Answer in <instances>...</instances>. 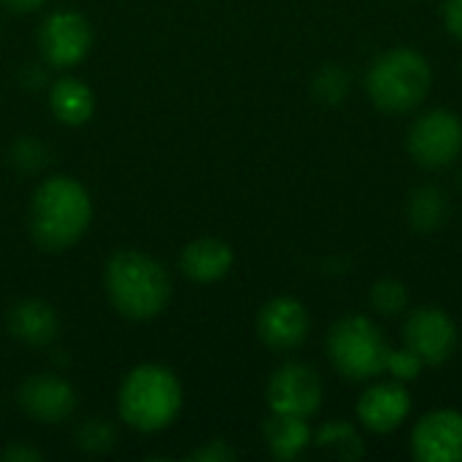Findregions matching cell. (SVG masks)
<instances>
[{"label":"cell","instance_id":"1","mask_svg":"<svg viewBox=\"0 0 462 462\" xmlns=\"http://www.w3.org/2000/svg\"><path fill=\"white\" fill-rule=\"evenodd\" d=\"M89 219L92 200L76 179L54 176L38 187L30 208V230L41 249L62 252L73 246L87 233Z\"/></svg>","mask_w":462,"mask_h":462},{"label":"cell","instance_id":"2","mask_svg":"<svg viewBox=\"0 0 462 462\" xmlns=\"http://www.w3.org/2000/svg\"><path fill=\"white\" fill-rule=\"evenodd\" d=\"M106 292L114 309L130 319H152L171 300L165 268L141 252H116L106 265Z\"/></svg>","mask_w":462,"mask_h":462},{"label":"cell","instance_id":"3","mask_svg":"<svg viewBox=\"0 0 462 462\" xmlns=\"http://www.w3.org/2000/svg\"><path fill=\"white\" fill-rule=\"evenodd\" d=\"M181 384L162 365L135 368L119 390V414L141 433L168 428L181 409Z\"/></svg>","mask_w":462,"mask_h":462},{"label":"cell","instance_id":"4","mask_svg":"<svg viewBox=\"0 0 462 462\" xmlns=\"http://www.w3.org/2000/svg\"><path fill=\"white\" fill-rule=\"evenodd\" d=\"M433 73L428 60L414 49H390L368 70L371 100L390 114L417 108L430 89Z\"/></svg>","mask_w":462,"mask_h":462},{"label":"cell","instance_id":"5","mask_svg":"<svg viewBox=\"0 0 462 462\" xmlns=\"http://www.w3.org/2000/svg\"><path fill=\"white\" fill-rule=\"evenodd\" d=\"M336 371L352 382H365L387 371L393 346L365 317H346L330 330L328 341Z\"/></svg>","mask_w":462,"mask_h":462},{"label":"cell","instance_id":"6","mask_svg":"<svg viewBox=\"0 0 462 462\" xmlns=\"http://www.w3.org/2000/svg\"><path fill=\"white\" fill-rule=\"evenodd\" d=\"M462 149V122L455 111L436 108L420 116L409 133V152L425 168L449 165Z\"/></svg>","mask_w":462,"mask_h":462},{"label":"cell","instance_id":"7","mask_svg":"<svg viewBox=\"0 0 462 462\" xmlns=\"http://www.w3.org/2000/svg\"><path fill=\"white\" fill-rule=\"evenodd\" d=\"M268 403L273 414L309 420L322 406V382L317 371L300 363L279 368L268 384Z\"/></svg>","mask_w":462,"mask_h":462},{"label":"cell","instance_id":"8","mask_svg":"<svg viewBox=\"0 0 462 462\" xmlns=\"http://www.w3.org/2000/svg\"><path fill=\"white\" fill-rule=\"evenodd\" d=\"M406 346L425 365H441L452 357L457 346V328L436 306L417 309L406 322Z\"/></svg>","mask_w":462,"mask_h":462},{"label":"cell","instance_id":"9","mask_svg":"<svg viewBox=\"0 0 462 462\" xmlns=\"http://www.w3.org/2000/svg\"><path fill=\"white\" fill-rule=\"evenodd\" d=\"M41 51L57 68L81 62L92 46V27L76 11H57L41 27Z\"/></svg>","mask_w":462,"mask_h":462},{"label":"cell","instance_id":"10","mask_svg":"<svg viewBox=\"0 0 462 462\" xmlns=\"http://www.w3.org/2000/svg\"><path fill=\"white\" fill-rule=\"evenodd\" d=\"M420 462H462V414L452 409L422 417L411 436Z\"/></svg>","mask_w":462,"mask_h":462},{"label":"cell","instance_id":"11","mask_svg":"<svg viewBox=\"0 0 462 462\" xmlns=\"http://www.w3.org/2000/svg\"><path fill=\"white\" fill-rule=\"evenodd\" d=\"M309 328H311L309 311L295 298H273L263 306L257 317L260 338L279 352L300 346L309 336Z\"/></svg>","mask_w":462,"mask_h":462},{"label":"cell","instance_id":"12","mask_svg":"<svg viewBox=\"0 0 462 462\" xmlns=\"http://www.w3.org/2000/svg\"><path fill=\"white\" fill-rule=\"evenodd\" d=\"M22 409L43 425H57L68 420L76 409V393L65 379L57 376H30L19 390Z\"/></svg>","mask_w":462,"mask_h":462},{"label":"cell","instance_id":"13","mask_svg":"<svg viewBox=\"0 0 462 462\" xmlns=\"http://www.w3.org/2000/svg\"><path fill=\"white\" fill-rule=\"evenodd\" d=\"M411 411V398L401 382L374 384L357 403V417L371 433H393Z\"/></svg>","mask_w":462,"mask_h":462},{"label":"cell","instance_id":"14","mask_svg":"<svg viewBox=\"0 0 462 462\" xmlns=\"http://www.w3.org/2000/svg\"><path fill=\"white\" fill-rule=\"evenodd\" d=\"M233 268V249L219 238H198L181 254V271L200 284L219 282Z\"/></svg>","mask_w":462,"mask_h":462},{"label":"cell","instance_id":"15","mask_svg":"<svg viewBox=\"0 0 462 462\" xmlns=\"http://www.w3.org/2000/svg\"><path fill=\"white\" fill-rule=\"evenodd\" d=\"M8 328L14 338L30 344V346H46L57 336V314L43 300H22L8 314Z\"/></svg>","mask_w":462,"mask_h":462},{"label":"cell","instance_id":"16","mask_svg":"<svg viewBox=\"0 0 462 462\" xmlns=\"http://www.w3.org/2000/svg\"><path fill=\"white\" fill-rule=\"evenodd\" d=\"M265 441L276 460H295L311 444V428L303 417L273 414L265 422Z\"/></svg>","mask_w":462,"mask_h":462},{"label":"cell","instance_id":"17","mask_svg":"<svg viewBox=\"0 0 462 462\" xmlns=\"http://www.w3.org/2000/svg\"><path fill=\"white\" fill-rule=\"evenodd\" d=\"M51 111L60 122L65 125H84L92 111H95V97H92V89L79 81V79H60L54 87H51Z\"/></svg>","mask_w":462,"mask_h":462},{"label":"cell","instance_id":"18","mask_svg":"<svg viewBox=\"0 0 462 462\" xmlns=\"http://www.w3.org/2000/svg\"><path fill=\"white\" fill-rule=\"evenodd\" d=\"M317 447L338 460H360L365 455L363 439L349 422H330L317 433Z\"/></svg>","mask_w":462,"mask_h":462},{"label":"cell","instance_id":"19","mask_svg":"<svg viewBox=\"0 0 462 462\" xmlns=\"http://www.w3.org/2000/svg\"><path fill=\"white\" fill-rule=\"evenodd\" d=\"M447 214V203L439 189H420L411 200V222L417 230H436Z\"/></svg>","mask_w":462,"mask_h":462},{"label":"cell","instance_id":"20","mask_svg":"<svg viewBox=\"0 0 462 462\" xmlns=\"http://www.w3.org/2000/svg\"><path fill=\"white\" fill-rule=\"evenodd\" d=\"M371 303L376 311L393 317V314H401L406 309V287L395 279H384L379 284H374L371 290Z\"/></svg>","mask_w":462,"mask_h":462},{"label":"cell","instance_id":"21","mask_svg":"<svg viewBox=\"0 0 462 462\" xmlns=\"http://www.w3.org/2000/svg\"><path fill=\"white\" fill-rule=\"evenodd\" d=\"M346 89H349V76H346L344 68H325V70L317 76V81H314L317 97H319V100H328V103L344 100Z\"/></svg>","mask_w":462,"mask_h":462},{"label":"cell","instance_id":"22","mask_svg":"<svg viewBox=\"0 0 462 462\" xmlns=\"http://www.w3.org/2000/svg\"><path fill=\"white\" fill-rule=\"evenodd\" d=\"M422 365H425V363L406 346L403 352H395V349H393L387 371H390L398 382H411V379H417V374L422 371Z\"/></svg>","mask_w":462,"mask_h":462},{"label":"cell","instance_id":"23","mask_svg":"<svg viewBox=\"0 0 462 462\" xmlns=\"http://www.w3.org/2000/svg\"><path fill=\"white\" fill-rule=\"evenodd\" d=\"M111 439H114V433H111V428L103 425V422H89V425H84L81 433H79L81 447L89 449V452H103V449H108V447H111Z\"/></svg>","mask_w":462,"mask_h":462},{"label":"cell","instance_id":"24","mask_svg":"<svg viewBox=\"0 0 462 462\" xmlns=\"http://www.w3.org/2000/svg\"><path fill=\"white\" fill-rule=\"evenodd\" d=\"M236 457V452L225 444V441H211L208 447H203V449H198V452H192L189 455V460H206V462H225V460H233Z\"/></svg>","mask_w":462,"mask_h":462},{"label":"cell","instance_id":"25","mask_svg":"<svg viewBox=\"0 0 462 462\" xmlns=\"http://www.w3.org/2000/svg\"><path fill=\"white\" fill-rule=\"evenodd\" d=\"M444 22L449 32L462 41V0H447L444 3Z\"/></svg>","mask_w":462,"mask_h":462},{"label":"cell","instance_id":"26","mask_svg":"<svg viewBox=\"0 0 462 462\" xmlns=\"http://www.w3.org/2000/svg\"><path fill=\"white\" fill-rule=\"evenodd\" d=\"M3 460L38 462L41 460V452H35V449H27V447H8V449L3 452Z\"/></svg>","mask_w":462,"mask_h":462},{"label":"cell","instance_id":"27","mask_svg":"<svg viewBox=\"0 0 462 462\" xmlns=\"http://www.w3.org/2000/svg\"><path fill=\"white\" fill-rule=\"evenodd\" d=\"M8 8H14V11H35V8H41L46 0H3Z\"/></svg>","mask_w":462,"mask_h":462}]
</instances>
